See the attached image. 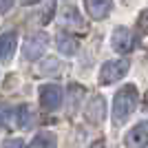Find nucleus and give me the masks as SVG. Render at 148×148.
<instances>
[{
	"label": "nucleus",
	"mask_w": 148,
	"mask_h": 148,
	"mask_svg": "<svg viewBox=\"0 0 148 148\" xmlns=\"http://www.w3.org/2000/svg\"><path fill=\"white\" fill-rule=\"evenodd\" d=\"M137 102H139V93H137L135 84H126L124 88H119L115 93V99H113V122L117 126L124 124L133 115Z\"/></svg>",
	"instance_id": "1"
},
{
	"label": "nucleus",
	"mask_w": 148,
	"mask_h": 148,
	"mask_svg": "<svg viewBox=\"0 0 148 148\" xmlns=\"http://www.w3.org/2000/svg\"><path fill=\"white\" fill-rule=\"evenodd\" d=\"M128 69H130V62L126 58L104 62L102 69H99V84H113V82L122 80L124 75L128 73Z\"/></svg>",
	"instance_id": "2"
},
{
	"label": "nucleus",
	"mask_w": 148,
	"mask_h": 148,
	"mask_svg": "<svg viewBox=\"0 0 148 148\" xmlns=\"http://www.w3.org/2000/svg\"><path fill=\"white\" fill-rule=\"evenodd\" d=\"M47 47H49V36H47V33H36V36H31L25 42L22 56H25V60L36 62L47 53Z\"/></svg>",
	"instance_id": "3"
},
{
	"label": "nucleus",
	"mask_w": 148,
	"mask_h": 148,
	"mask_svg": "<svg viewBox=\"0 0 148 148\" xmlns=\"http://www.w3.org/2000/svg\"><path fill=\"white\" fill-rule=\"evenodd\" d=\"M62 88L58 84H44L40 86V104L44 111H58L62 106Z\"/></svg>",
	"instance_id": "4"
},
{
	"label": "nucleus",
	"mask_w": 148,
	"mask_h": 148,
	"mask_svg": "<svg viewBox=\"0 0 148 148\" xmlns=\"http://www.w3.org/2000/svg\"><path fill=\"white\" fill-rule=\"evenodd\" d=\"M5 124L9 126H18V128H31V124H33V113L27 104L18 106V108H13V111H7L5 113Z\"/></svg>",
	"instance_id": "5"
},
{
	"label": "nucleus",
	"mask_w": 148,
	"mask_h": 148,
	"mask_svg": "<svg viewBox=\"0 0 148 148\" xmlns=\"http://www.w3.org/2000/svg\"><path fill=\"white\" fill-rule=\"evenodd\" d=\"M84 115H86L88 124H102L106 117V102L102 95H93L91 99L86 102V108H84Z\"/></svg>",
	"instance_id": "6"
},
{
	"label": "nucleus",
	"mask_w": 148,
	"mask_h": 148,
	"mask_svg": "<svg viewBox=\"0 0 148 148\" xmlns=\"http://www.w3.org/2000/svg\"><path fill=\"white\" fill-rule=\"evenodd\" d=\"M126 146L128 148H146L148 146V119L135 124L133 128L126 133Z\"/></svg>",
	"instance_id": "7"
},
{
	"label": "nucleus",
	"mask_w": 148,
	"mask_h": 148,
	"mask_svg": "<svg viewBox=\"0 0 148 148\" xmlns=\"http://www.w3.org/2000/svg\"><path fill=\"white\" fill-rule=\"evenodd\" d=\"M133 47H135L133 33H130L126 27H115V31H113V49L124 56V53H130Z\"/></svg>",
	"instance_id": "8"
},
{
	"label": "nucleus",
	"mask_w": 148,
	"mask_h": 148,
	"mask_svg": "<svg viewBox=\"0 0 148 148\" xmlns=\"http://www.w3.org/2000/svg\"><path fill=\"white\" fill-rule=\"evenodd\" d=\"M86 16L93 20H104L113 11V0H84Z\"/></svg>",
	"instance_id": "9"
},
{
	"label": "nucleus",
	"mask_w": 148,
	"mask_h": 148,
	"mask_svg": "<svg viewBox=\"0 0 148 148\" xmlns=\"http://www.w3.org/2000/svg\"><path fill=\"white\" fill-rule=\"evenodd\" d=\"M16 47H18V33H16V31H5V33L0 36V62H2V64L13 58Z\"/></svg>",
	"instance_id": "10"
},
{
	"label": "nucleus",
	"mask_w": 148,
	"mask_h": 148,
	"mask_svg": "<svg viewBox=\"0 0 148 148\" xmlns=\"http://www.w3.org/2000/svg\"><path fill=\"white\" fill-rule=\"evenodd\" d=\"M56 47L58 51H60L62 56H75L77 53V49H80V40L73 36V33H60V36L56 38Z\"/></svg>",
	"instance_id": "11"
},
{
	"label": "nucleus",
	"mask_w": 148,
	"mask_h": 148,
	"mask_svg": "<svg viewBox=\"0 0 148 148\" xmlns=\"http://www.w3.org/2000/svg\"><path fill=\"white\" fill-rule=\"evenodd\" d=\"M29 148H58V139H56L53 133L42 130V133H38V135L31 139V146Z\"/></svg>",
	"instance_id": "12"
},
{
	"label": "nucleus",
	"mask_w": 148,
	"mask_h": 148,
	"mask_svg": "<svg viewBox=\"0 0 148 148\" xmlns=\"http://www.w3.org/2000/svg\"><path fill=\"white\" fill-rule=\"evenodd\" d=\"M62 25L64 27H71V29H84V20H80V13L75 11L73 7H66L64 13H62Z\"/></svg>",
	"instance_id": "13"
},
{
	"label": "nucleus",
	"mask_w": 148,
	"mask_h": 148,
	"mask_svg": "<svg viewBox=\"0 0 148 148\" xmlns=\"http://www.w3.org/2000/svg\"><path fill=\"white\" fill-rule=\"evenodd\" d=\"M40 73H60V62L58 60H47V64H44L42 66V71H40Z\"/></svg>",
	"instance_id": "14"
},
{
	"label": "nucleus",
	"mask_w": 148,
	"mask_h": 148,
	"mask_svg": "<svg viewBox=\"0 0 148 148\" xmlns=\"http://www.w3.org/2000/svg\"><path fill=\"white\" fill-rule=\"evenodd\" d=\"M137 29H139V33H148V9L142 11L139 20H137Z\"/></svg>",
	"instance_id": "15"
},
{
	"label": "nucleus",
	"mask_w": 148,
	"mask_h": 148,
	"mask_svg": "<svg viewBox=\"0 0 148 148\" xmlns=\"http://www.w3.org/2000/svg\"><path fill=\"white\" fill-rule=\"evenodd\" d=\"M2 148H27V144L22 142V139H7V142L2 144Z\"/></svg>",
	"instance_id": "16"
},
{
	"label": "nucleus",
	"mask_w": 148,
	"mask_h": 148,
	"mask_svg": "<svg viewBox=\"0 0 148 148\" xmlns=\"http://www.w3.org/2000/svg\"><path fill=\"white\" fill-rule=\"evenodd\" d=\"M13 2H16V0H0V16L9 11V9L13 7Z\"/></svg>",
	"instance_id": "17"
},
{
	"label": "nucleus",
	"mask_w": 148,
	"mask_h": 148,
	"mask_svg": "<svg viewBox=\"0 0 148 148\" xmlns=\"http://www.w3.org/2000/svg\"><path fill=\"white\" fill-rule=\"evenodd\" d=\"M20 2H22V5H25V7H29V5H38L40 0H20Z\"/></svg>",
	"instance_id": "18"
},
{
	"label": "nucleus",
	"mask_w": 148,
	"mask_h": 148,
	"mask_svg": "<svg viewBox=\"0 0 148 148\" xmlns=\"http://www.w3.org/2000/svg\"><path fill=\"white\" fill-rule=\"evenodd\" d=\"M88 148H104V142H102V139H99V142L91 144V146H88Z\"/></svg>",
	"instance_id": "19"
},
{
	"label": "nucleus",
	"mask_w": 148,
	"mask_h": 148,
	"mask_svg": "<svg viewBox=\"0 0 148 148\" xmlns=\"http://www.w3.org/2000/svg\"><path fill=\"white\" fill-rule=\"evenodd\" d=\"M5 113H7V111H0V126L5 124Z\"/></svg>",
	"instance_id": "20"
}]
</instances>
